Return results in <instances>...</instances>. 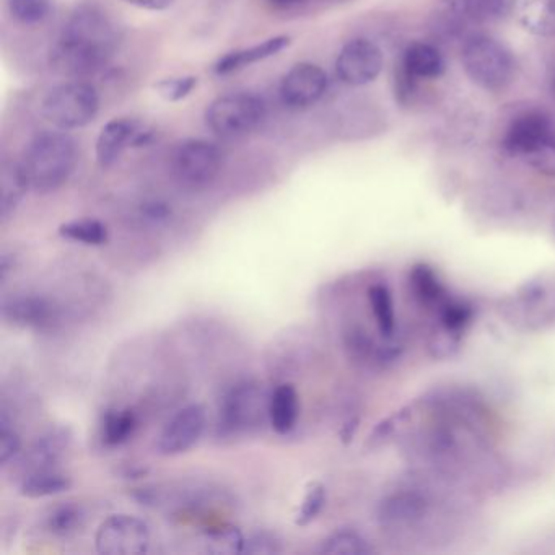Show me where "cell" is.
<instances>
[{
    "instance_id": "cell-1",
    "label": "cell",
    "mask_w": 555,
    "mask_h": 555,
    "mask_svg": "<svg viewBox=\"0 0 555 555\" xmlns=\"http://www.w3.org/2000/svg\"><path fill=\"white\" fill-rule=\"evenodd\" d=\"M118 33L110 17L95 5H82L70 15L51 48V66L70 77H87L110 62Z\"/></svg>"
},
{
    "instance_id": "cell-2",
    "label": "cell",
    "mask_w": 555,
    "mask_h": 555,
    "mask_svg": "<svg viewBox=\"0 0 555 555\" xmlns=\"http://www.w3.org/2000/svg\"><path fill=\"white\" fill-rule=\"evenodd\" d=\"M79 162L74 137L66 131H43L28 144L20 160L28 188L36 194H51L69 181Z\"/></svg>"
},
{
    "instance_id": "cell-3",
    "label": "cell",
    "mask_w": 555,
    "mask_h": 555,
    "mask_svg": "<svg viewBox=\"0 0 555 555\" xmlns=\"http://www.w3.org/2000/svg\"><path fill=\"white\" fill-rule=\"evenodd\" d=\"M271 394L253 381L233 386L222 398L217 419L219 438H240L259 432L269 422Z\"/></svg>"
},
{
    "instance_id": "cell-4",
    "label": "cell",
    "mask_w": 555,
    "mask_h": 555,
    "mask_svg": "<svg viewBox=\"0 0 555 555\" xmlns=\"http://www.w3.org/2000/svg\"><path fill=\"white\" fill-rule=\"evenodd\" d=\"M461 61L469 79L484 90L500 92L512 84L515 59L492 36L474 35L468 38L463 46Z\"/></svg>"
},
{
    "instance_id": "cell-5",
    "label": "cell",
    "mask_w": 555,
    "mask_h": 555,
    "mask_svg": "<svg viewBox=\"0 0 555 555\" xmlns=\"http://www.w3.org/2000/svg\"><path fill=\"white\" fill-rule=\"evenodd\" d=\"M100 111V97L87 82H66L51 88L41 101V114L61 131H75L93 123Z\"/></svg>"
},
{
    "instance_id": "cell-6",
    "label": "cell",
    "mask_w": 555,
    "mask_h": 555,
    "mask_svg": "<svg viewBox=\"0 0 555 555\" xmlns=\"http://www.w3.org/2000/svg\"><path fill=\"white\" fill-rule=\"evenodd\" d=\"M267 106L254 93H230L215 98L204 113L207 129L222 139H235L253 132L266 119Z\"/></svg>"
},
{
    "instance_id": "cell-7",
    "label": "cell",
    "mask_w": 555,
    "mask_h": 555,
    "mask_svg": "<svg viewBox=\"0 0 555 555\" xmlns=\"http://www.w3.org/2000/svg\"><path fill=\"white\" fill-rule=\"evenodd\" d=\"M505 316L518 328L542 331L555 324V282L551 279L529 280L516 290L505 306Z\"/></svg>"
},
{
    "instance_id": "cell-8",
    "label": "cell",
    "mask_w": 555,
    "mask_h": 555,
    "mask_svg": "<svg viewBox=\"0 0 555 555\" xmlns=\"http://www.w3.org/2000/svg\"><path fill=\"white\" fill-rule=\"evenodd\" d=\"M223 152L206 139H186L171 153V170L176 180L188 188H206L219 176Z\"/></svg>"
},
{
    "instance_id": "cell-9",
    "label": "cell",
    "mask_w": 555,
    "mask_h": 555,
    "mask_svg": "<svg viewBox=\"0 0 555 555\" xmlns=\"http://www.w3.org/2000/svg\"><path fill=\"white\" fill-rule=\"evenodd\" d=\"M430 513L432 500L427 492L404 487L381 500L376 518L381 528L388 533L411 534L422 528Z\"/></svg>"
},
{
    "instance_id": "cell-10",
    "label": "cell",
    "mask_w": 555,
    "mask_h": 555,
    "mask_svg": "<svg viewBox=\"0 0 555 555\" xmlns=\"http://www.w3.org/2000/svg\"><path fill=\"white\" fill-rule=\"evenodd\" d=\"M95 546L103 555L145 554L150 547L149 526L137 516H110L98 528Z\"/></svg>"
},
{
    "instance_id": "cell-11",
    "label": "cell",
    "mask_w": 555,
    "mask_h": 555,
    "mask_svg": "<svg viewBox=\"0 0 555 555\" xmlns=\"http://www.w3.org/2000/svg\"><path fill=\"white\" fill-rule=\"evenodd\" d=\"M385 66L383 51L365 38L349 41L336 59V74L350 87H363L378 79Z\"/></svg>"
},
{
    "instance_id": "cell-12",
    "label": "cell",
    "mask_w": 555,
    "mask_h": 555,
    "mask_svg": "<svg viewBox=\"0 0 555 555\" xmlns=\"http://www.w3.org/2000/svg\"><path fill=\"white\" fill-rule=\"evenodd\" d=\"M328 75L316 64L298 62L280 80V101L289 110H308L324 97Z\"/></svg>"
},
{
    "instance_id": "cell-13",
    "label": "cell",
    "mask_w": 555,
    "mask_h": 555,
    "mask_svg": "<svg viewBox=\"0 0 555 555\" xmlns=\"http://www.w3.org/2000/svg\"><path fill=\"white\" fill-rule=\"evenodd\" d=\"M207 412L201 404H189L171 417L160 433L157 451L163 456L183 455L191 450L206 430Z\"/></svg>"
},
{
    "instance_id": "cell-14",
    "label": "cell",
    "mask_w": 555,
    "mask_h": 555,
    "mask_svg": "<svg viewBox=\"0 0 555 555\" xmlns=\"http://www.w3.org/2000/svg\"><path fill=\"white\" fill-rule=\"evenodd\" d=\"M555 139L551 118L542 111H526L516 116L505 131L502 145L508 153L525 158L529 153Z\"/></svg>"
},
{
    "instance_id": "cell-15",
    "label": "cell",
    "mask_w": 555,
    "mask_h": 555,
    "mask_svg": "<svg viewBox=\"0 0 555 555\" xmlns=\"http://www.w3.org/2000/svg\"><path fill=\"white\" fill-rule=\"evenodd\" d=\"M72 430L69 427H53L36 438L22 456L17 459V472L22 479L35 472L53 471L72 445Z\"/></svg>"
},
{
    "instance_id": "cell-16",
    "label": "cell",
    "mask_w": 555,
    "mask_h": 555,
    "mask_svg": "<svg viewBox=\"0 0 555 555\" xmlns=\"http://www.w3.org/2000/svg\"><path fill=\"white\" fill-rule=\"evenodd\" d=\"M2 320L20 329L44 331L59 320V308L41 295H12L2 302Z\"/></svg>"
},
{
    "instance_id": "cell-17",
    "label": "cell",
    "mask_w": 555,
    "mask_h": 555,
    "mask_svg": "<svg viewBox=\"0 0 555 555\" xmlns=\"http://www.w3.org/2000/svg\"><path fill=\"white\" fill-rule=\"evenodd\" d=\"M344 344L350 359L370 367L388 368L401 359L404 350L398 337L381 336V341H376L367 329L360 326H354L347 331Z\"/></svg>"
},
{
    "instance_id": "cell-18",
    "label": "cell",
    "mask_w": 555,
    "mask_h": 555,
    "mask_svg": "<svg viewBox=\"0 0 555 555\" xmlns=\"http://www.w3.org/2000/svg\"><path fill=\"white\" fill-rule=\"evenodd\" d=\"M142 124L134 119L116 118L111 119L101 127L98 134L95 155L101 168H111L118 163L119 158L127 149L134 144V137Z\"/></svg>"
},
{
    "instance_id": "cell-19",
    "label": "cell",
    "mask_w": 555,
    "mask_h": 555,
    "mask_svg": "<svg viewBox=\"0 0 555 555\" xmlns=\"http://www.w3.org/2000/svg\"><path fill=\"white\" fill-rule=\"evenodd\" d=\"M292 44V38L287 35L272 36L263 43L254 44L250 48L236 49L230 51L225 56L220 57L215 62L214 72L219 75L233 74L240 72L246 67L254 66L258 62L267 61L271 57L277 56Z\"/></svg>"
},
{
    "instance_id": "cell-20",
    "label": "cell",
    "mask_w": 555,
    "mask_h": 555,
    "mask_svg": "<svg viewBox=\"0 0 555 555\" xmlns=\"http://www.w3.org/2000/svg\"><path fill=\"white\" fill-rule=\"evenodd\" d=\"M512 14L531 35L555 36V0H513Z\"/></svg>"
},
{
    "instance_id": "cell-21",
    "label": "cell",
    "mask_w": 555,
    "mask_h": 555,
    "mask_svg": "<svg viewBox=\"0 0 555 555\" xmlns=\"http://www.w3.org/2000/svg\"><path fill=\"white\" fill-rule=\"evenodd\" d=\"M401 67L414 79H437L445 72V59L433 44L417 41L407 46Z\"/></svg>"
},
{
    "instance_id": "cell-22",
    "label": "cell",
    "mask_w": 555,
    "mask_h": 555,
    "mask_svg": "<svg viewBox=\"0 0 555 555\" xmlns=\"http://www.w3.org/2000/svg\"><path fill=\"white\" fill-rule=\"evenodd\" d=\"M300 416V403L295 386L284 383L271 393V407H269V424L279 435H287L297 425Z\"/></svg>"
},
{
    "instance_id": "cell-23",
    "label": "cell",
    "mask_w": 555,
    "mask_h": 555,
    "mask_svg": "<svg viewBox=\"0 0 555 555\" xmlns=\"http://www.w3.org/2000/svg\"><path fill=\"white\" fill-rule=\"evenodd\" d=\"M28 191L30 188L23 176L20 162L2 170V178H0V220L2 223L9 222L14 217L15 210L18 209Z\"/></svg>"
},
{
    "instance_id": "cell-24",
    "label": "cell",
    "mask_w": 555,
    "mask_h": 555,
    "mask_svg": "<svg viewBox=\"0 0 555 555\" xmlns=\"http://www.w3.org/2000/svg\"><path fill=\"white\" fill-rule=\"evenodd\" d=\"M70 487H72V479L53 469V471L35 472L23 477L18 484V492L27 499H46V497L66 494Z\"/></svg>"
},
{
    "instance_id": "cell-25",
    "label": "cell",
    "mask_w": 555,
    "mask_h": 555,
    "mask_svg": "<svg viewBox=\"0 0 555 555\" xmlns=\"http://www.w3.org/2000/svg\"><path fill=\"white\" fill-rule=\"evenodd\" d=\"M411 285L417 300L427 308L438 310L450 298L437 274L424 264L412 269Z\"/></svg>"
},
{
    "instance_id": "cell-26",
    "label": "cell",
    "mask_w": 555,
    "mask_h": 555,
    "mask_svg": "<svg viewBox=\"0 0 555 555\" xmlns=\"http://www.w3.org/2000/svg\"><path fill=\"white\" fill-rule=\"evenodd\" d=\"M204 551L215 555H235L245 552L246 539L240 528L233 525L212 526L202 534Z\"/></svg>"
},
{
    "instance_id": "cell-27",
    "label": "cell",
    "mask_w": 555,
    "mask_h": 555,
    "mask_svg": "<svg viewBox=\"0 0 555 555\" xmlns=\"http://www.w3.org/2000/svg\"><path fill=\"white\" fill-rule=\"evenodd\" d=\"M368 300L372 306L378 333L383 337L396 336V313H394L393 295L386 284H373L368 289Z\"/></svg>"
},
{
    "instance_id": "cell-28",
    "label": "cell",
    "mask_w": 555,
    "mask_h": 555,
    "mask_svg": "<svg viewBox=\"0 0 555 555\" xmlns=\"http://www.w3.org/2000/svg\"><path fill=\"white\" fill-rule=\"evenodd\" d=\"M137 429L136 412L131 409L124 411H108L101 424V438L108 446H119L129 442Z\"/></svg>"
},
{
    "instance_id": "cell-29",
    "label": "cell",
    "mask_w": 555,
    "mask_h": 555,
    "mask_svg": "<svg viewBox=\"0 0 555 555\" xmlns=\"http://www.w3.org/2000/svg\"><path fill=\"white\" fill-rule=\"evenodd\" d=\"M57 233L66 240L87 246L106 245V241L110 238L105 223L97 219H80L62 223Z\"/></svg>"
},
{
    "instance_id": "cell-30",
    "label": "cell",
    "mask_w": 555,
    "mask_h": 555,
    "mask_svg": "<svg viewBox=\"0 0 555 555\" xmlns=\"http://www.w3.org/2000/svg\"><path fill=\"white\" fill-rule=\"evenodd\" d=\"M375 552L365 536L354 529H339L324 539L321 554L326 555H370Z\"/></svg>"
},
{
    "instance_id": "cell-31",
    "label": "cell",
    "mask_w": 555,
    "mask_h": 555,
    "mask_svg": "<svg viewBox=\"0 0 555 555\" xmlns=\"http://www.w3.org/2000/svg\"><path fill=\"white\" fill-rule=\"evenodd\" d=\"M84 523V510L77 507V505H72V503H66V505L54 508L53 513L46 520V528L54 536L67 538V536L79 533V529H82Z\"/></svg>"
},
{
    "instance_id": "cell-32",
    "label": "cell",
    "mask_w": 555,
    "mask_h": 555,
    "mask_svg": "<svg viewBox=\"0 0 555 555\" xmlns=\"http://www.w3.org/2000/svg\"><path fill=\"white\" fill-rule=\"evenodd\" d=\"M7 9L18 23L35 27L48 20L53 12V0H7Z\"/></svg>"
},
{
    "instance_id": "cell-33",
    "label": "cell",
    "mask_w": 555,
    "mask_h": 555,
    "mask_svg": "<svg viewBox=\"0 0 555 555\" xmlns=\"http://www.w3.org/2000/svg\"><path fill=\"white\" fill-rule=\"evenodd\" d=\"M199 79L196 75H181V77H170V79L158 80L153 85V90L158 97L168 101V103H178L188 98L196 90Z\"/></svg>"
},
{
    "instance_id": "cell-34",
    "label": "cell",
    "mask_w": 555,
    "mask_h": 555,
    "mask_svg": "<svg viewBox=\"0 0 555 555\" xmlns=\"http://www.w3.org/2000/svg\"><path fill=\"white\" fill-rule=\"evenodd\" d=\"M326 499H328V494H326V487L320 482H315L311 484L306 490L305 499H303L302 507L298 510L297 518H295V525L297 526H308L311 521H315L323 512L324 505H326Z\"/></svg>"
},
{
    "instance_id": "cell-35",
    "label": "cell",
    "mask_w": 555,
    "mask_h": 555,
    "mask_svg": "<svg viewBox=\"0 0 555 555\" xmlns=\"http://www.w3.org/2000/svg\"><path fill=\"white\" fill-rule=\"evenodd\" d=\"M22 453V438L15 432L5 412L0 416V464L9 466L10 461L18 458Z\"/></svg>"
},
{
    "instance_id": "cell-36",
    "label": "cell",
    "mask_w": 555,
    "mask_h": 555,
    "mask_svg": "<svg viewBox=\"0 0 555 555\" xmlns=\"http://www.w3.org/2000/svg\"><path fill=\"white\" fill-rule=\"evenodd\" d=\"M529 167L541 173V175L555 178V139L529 153L525 157Z\"/></svg>"
},
{
    "instance_id": "cell-37",
    "label": "cell",
    "mask_w": 555,
    "mask_h": 555,
    "mask_svg": "<svg viewBox=\"0 0 555 555\" xmlns=\"http://www.w3.org/2000/svg\"><path fill=\"white\" fill-rule=\"evenodd\" d=\"M282 551H284L282 541L277 538L276 534L258 531L251 538L246 539L245 552L243 554L276 555Z\"/></svg>"
},
{
    "instance_id": "cell-38",
    "label": "cell",
    "mask_w": 555,
    "mask_h": 555,
    "mask_svg": "<svg viewBox=\"0 0 555 555\" xmlns=\"http://www.w3.org/2000/svg\"><path fill=\"white\" fill-rule=\"evenodd\" d=\"M469 17L489 20L502 14L508 0H463Z\"/></svg>"
},
{
    "instance_id": "cell-39",
    "label": "cell",
    "mask_w": 555,
    "mask_h": 555,
    "mask_svg": "<svg viewBox=\"0 0 555 555\" xmlns=\"http://www.w3.org/2000/svg\"><path fill=\"white\" fill-rule=\"evenodd\" d=\"M140 214L145 222L152 223V225H163L171 219V207L167 202L162 201L145 202L140 209Z\"/></svg>"
},
{
    "instance_id": "cell-40",
    "label": "cell",
    "mask_w": 555,
    "mask_h": 555,
    "mask_svg": "<svg viewBox=\"0 0 555 555\" xmlns=\"http://www.w3.org/2000/svg\"><path fill=\"white\" fill-rule=\"evenodd\" d=\"M123 2L136 9L147 10V12H163V10L173 7L176 0H123Z\"/></svg>"
},
{
    "instance_id": "cell-41",
    "label": "cell",
    "mask_w": 555,
    "mask_h": 555,
    "mask_svg": "<svg viewBox=\"0 0 555 555\" xmlns=\"http://www.w3.org/2000/svg\"><path fill=\"white\" fill-rule=\"evenodd\" d=\"M12 269H14V256L5 253L2 254V258H0V280L7 279Z\"/></svg>"
},
{
    "instance_id": "cell-42",
    "label": "cell",
    "mask_w": 555,
    "mask_h": 555,
    "mask_svg": "<svg viewBox=\"0 0 555 555\" xmlns=\"http://www.w3.org/2000/svg\"><path fill=\"white\" fill-rule=\"evenodd\" d=\"M357 427H359V419L349 420L341 430L342 442L349 443L354 438Z\"/></svg>"
},
{
    "instance_id": "cell-43",
    "label": "cell",
    "mask_w": 555,
    "mask_h": 555,
    "mask_svg": "<svg viewBox=\"0 0 555 555\" xmlns=\"http://www.w3.org/2000/svg\"><path fill=\"white\" fill-rule=\"evenodd\" d=\"M147 472H149L147 469L132 466V468L124 469L123 477L124 479H139V477H144Z\"/></svg>"
},
{
    "instance_id": "cell-44",
    "label": "cell",
    "mask_w": 555,
    "mask_h": 555,
    "mask_svg": "<svg viewBox=\"0 0 555 555\" xmlns=\"http://www.w3.org/2000/svg\"><path fill=\"white\" fill-rule=\"evenodd\" d=\"M276 9H289L292 5H297L300 0H267Z\"/></svg>"
},
{
    "instance_id": "cell-45",
    "label": "cell",
    "mask_w": 555,
    "mask_h": 555,
    "mask_svg": "<svg viewBox=\"0 0 555 555\" xmlns=\"http://www.w3.org/2000/svg\"><path fill=\"white\" fill-rule=\"evenodd\" d=\"M552 90H554V93H555V75H554V79H552Z\"/></svg>"
},
{
    "instance_id": "cell-46",
    "label": "cell",
    "mask_w": 555,
    "mask_h": 555,
    "mask_svg": "<svg viewBox=\"0 0 555 555\" xmlns=\"http://www.w3.org/2000/svg\"><path fill=\"white\" fill-rule=\"evenodd\" d=\"M554 232H555V217H554Z\"/></svg>"
}]
</instances>
